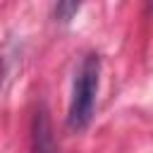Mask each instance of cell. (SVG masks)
I'll return each mask as SVG.
<instances>
[{
  "label": "cell",
  "mask_w": 153,
  "mask_h": 153,
  "mask_svg": "<svg viewBox=\"0 0 153 153\" xmlns=\"http://www.w3.org/2000/svg\"><path fill=\"white\" fill-rule=\"evenodd\" d=\"M98 84H100V57L96 53H88L74 76L72 84V98L67 108V127L72 131H84L96 110V96H98Z\"/></svg>",
  "instance_id": "cell-1"
},
{
  "label": "cell",
  "mask_w": 153,
  "mask_h": 153,
  "mask_svg": "<svg viewBox=\"0 0 153 153\" xmlns=\"http://www.w3.org/2000/svg\"><path fill=\"white\" fill-rule=\"evenodd\" d=\"M31 153H57L55 136H53V124L45 105H41L33 112L31 122Z\"/></svg>",
  "instance_id": "cell-2"
},
{
  "label": "cell",
  "mask_w": 153,
  "mask_h": 153,
  "mask_svg": "<svg viewBox=\"0 0 153 153\" xmlns=\"http://www.w3.org/2000/svg\"><path fill=\"white\" fill-rule=\"evenodd\" d=\"M81 5H84V0H57V5H55V22L69 24L76 17V12L81 10Z\"/></svg>",
  "instance_id": "cell-3"
}]
</instances>
